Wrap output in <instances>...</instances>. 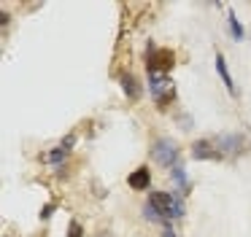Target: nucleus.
<instances>
[{
	"label": "nucleus",
	"instance_id": "obj_2",
	"mask_svg": "<svg viewBox=\"0 0 251 237\" xmlns=\"http://www.w3.org/2000/svg\"><path fill=\"white\" fill-rule=\"evenodd\" d=\"M149 89L159 108H168L176 100V84L168 73H149Z\"/></svg>",
	"mask_w": 251,
	"mask_h": 237
},
{
	"label": "nucleus",
	"instance_id": "obj_14",
	"mask_svg": "<svg viewBox=\"0 0 251 237\" xmlns=\"http://www.w3.org/2000/svg\"><path fill=\"white\" fill-rule=\"evenodd\" d=\"M62 148H68V151H71L73 148V145H76V135H65V138H62Z\"/></svg>",
	"mask_w": 251,
	"mask_h": 237
},
{
	"label": "nucleus",
	"instance_id": "obj_9",
	"mask_svg": "<svg viewBox=\"0 0 251 237\" xmlns=\"http://www.w3.org/2000/svg\"><path fill=\"white\" fill-rule=\"evenodd\" d=\"M216 70H219V75H222V81H224V86H227L229 95H238V89H235V81H232V73H229V68H227V59H224V54H216Z\"/></svg>",
	"mask_w": 251,
	"mask_h": 237
},
{
	"label": "nucleus",
	"instance_id": "obj_7",
	"mask_svg": "<svg viewBox=\"0 0 251 237\" xmlns=\"http://www.w3.org/2000/svg\"><path fill=\"white\" fill-rule=\"evenodd\" d=\"M119 84H122V89H125V95H127V100H138V97L143 95V86H141V81L135 78L132 73H119Z\"/></svg>",
	"mask_w": 251,
	"mask_h": 237
},
{
	"label": "nucleus",
	"instance_id": "obj_8",
	"mask_svg": "<svg viewBox=\"0 0 251 237\" xmlns=\"http://www.w3.org/2000/svg\"><path fill=\"white\" fill-rule=\"evenodd\" d=\"M127 183H130V189H135V191H146V189L151 186V172H149L146 167H138V170L127 178Z\"/></svg>",
	"mask_w": 251,
	"mask_h": 237
},
{
	"label": "nucleus",
	"instance_id": "obj_15",
	"mask_svg": "<svg viewBox=\"0 0 251 237\" xmlns=\"http://www.w3.org/2000/svg\"><path fill=\"white\" fill-rule=\"evenodd\" d=\"M54 210H57V205H54V202H49V205H44V210H41V218H44V221H46V218H49V215H51V213H54Z\"/></svg>",
	"mask_w": 251,
	"mask_h": 237
},
{
	"label": "nucleus",
	"instance_id": "obj_5",
	"mask_svg": "<svg viewBox=\"0 0 251 237\" xmlns=\"http://www.w3.org/2000/svg\"><path fill=\"white\" fill-rule=\"evenodd\" d=\"M246 145H249V140L243 135H222V138H216V148L222 151V156H235L240 151H246Z\"/></svg>",
	"mask_w": 251,
	"mask_h": 237
},
{
	"label": "nucleus",
	"instance_id": "obj_1",
	"mask_svg": "<svg viewBox=\"0 0 251 237\" xmlns=\"http://www.w3.org/2000/svg\"><path fill=\"white\" fill-rule=\"evenodd\" d=\"M149 205L162 215V221H176V218H184V202H181L176 194L168 191H151L149 194Z\"/></svg>",
	"mask_w": 251,
	"mask_h": 237
},
{
	"label": "nucleus",
	"instance_id": "obj_6",
	"mask_svg": "<svg viewBox=\"0 0 251 237\" xmlns=\"http://www.w3.org/2000/svg\"><path fill=\"white\" fill-rule=\"evenodd\" d=\"M192 156H195V159H224L222 151H219L211 140H195V143H192Z\"/></svg>",
	"mask_w": 251,
	"mask_h": 237
},
{
	"label": "nucleus",
	"instance_id": "obj_12",
	"mask_svg": "<svg viewBox=\"0 0 251 237\" xmlns=\"http://www.w3.org/2000/svg\"><path fill=\"white\" fill-rule=\"evenodd\" d=\"M68 154H71L68 148H62V145H57L54 151H49V156H46V159H49V165H62V162L68 159Z\"/></svg>",
	"mask_w": 251,
	"mask_h": 237
},
{
	"label": "nucleus",
	"instance_id": "obj_11",
	"mask_svg": "<svg viewBox=\"0 0 251 237\" xmlns=\"http://www.w3.org/2000/svg\"><path fill=\"white\" fill-rule=\"evenodd\" d=\"M173 181L178 183L181 191H186V189H189V181H186V170H184V165H181V162L173 167Z\"/></svg>",
	"mask_w": 251,
	"mask_h": 237
},
{
	"label": "nucleus",
	"instance_id": "obj_3",
	"mask_svg": "<svg viewBox=\"0 0 251 237\" xmlns=\"http://www.w3.org/2000/svg\"><path fill=\"white\" fill-rule=\"evenodd\" d=\"M151 159L157 162V165L173 170V167L178 165V148H176V143L170 138H159V140H154V145H151Z\"/></svg>",
	"mask_w": 251,
	"mask_h": 237
},
{
	"label": "nucleus",
	"instance_id": "obj_4",
	"mask_svg": "<svg viewBox=\"0 0 251 237\" xmlns=\"http://www.w3.org/2000/svg\"><path fill=\"white\" fill-rule=\"evenodd\" d=\"M176 65V54L170 48H157L151 46V57H149V73H168Z\"/></svg>",
	"mask_w": 251,
	"mask_h": 237
},
{
	"label": "nucleus",
	"instance_id": "obj_13",
	"mask_svg": "<svg viewBox=\"0 0 251 237\" xmlns=\"http://www.w3.org/2000/svg\"><path fill=\"white\" fill-rule=\"evenodd\" d=\"M68 237H84V229H81L78 221H71V224H68Z\"/></svg>",
	"mask_w": 251,
	"mask_h": 237
},
{
	"label": "nucleus",
	"instance_id": "obj_10",
	"mask_svg": "<svg viewBox=\"0 0 251 237\" xmlns=\"http://www.w3.org/2000/svg\"><path fill=\"white\" fill-rule=\"evenodd\" d=\"M227 22H229V32H232L235 41H243V24L238 22V16H235L232 8H229V14H227Z\"/></svg>",
	"mask_w": 251,
	"mask_h": 237
}]
</instances>
